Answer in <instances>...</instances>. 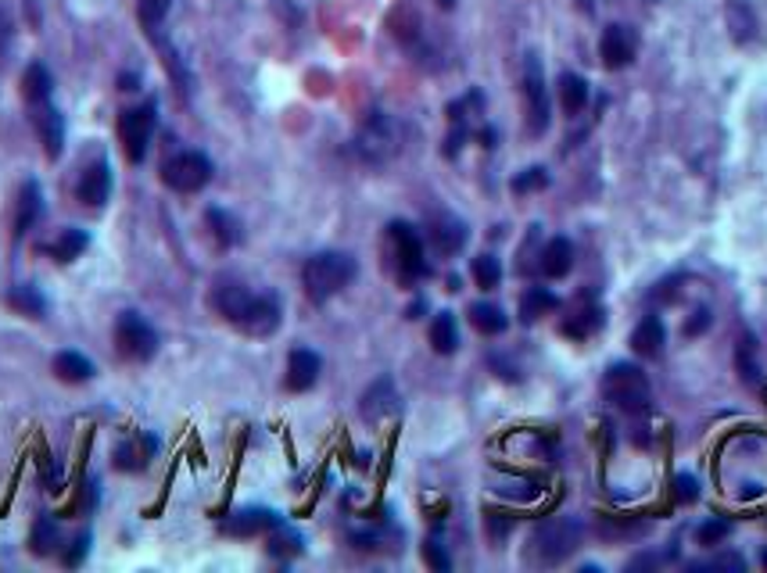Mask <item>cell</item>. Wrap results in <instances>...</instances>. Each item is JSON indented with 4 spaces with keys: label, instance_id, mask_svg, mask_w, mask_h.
<instances>
[{
    "label": "cell",
    "instance_id": "obj_1",
    "mask_svg": "<svg viewBox=\"0 0 767 573\" xmlns=\"http://www.w3.org/2000/svg\"><path fill=\"white\" fill-rule=\"evenodd\" d=\"M581 520L574 516H553L545 523L535 527V534L527 538V559L538 567H560L563 559H571L581 545Z\"/></svg>",
    "mask_w": 767,
    "mask_h": 573
},
{
    "label": "cell",
    "instance_id": "obj_2",
    "mask_svg": "<svg viewBox=\"0 0 767 573\" xmlns=\"http://www.w3.org/2000/svg\"><path fill=\"white\" fill-rule=\"evenodd\" d=\"M602 398L628 412V416H646L653 409V387H649V377L631 366V362H613L602 377Z\"/></svg>",
    "mask_w": 767,
    "mask_h": 573
},
{
    "label": "cell",
    "instance_id": "obj_3",
    "mask_svg": "<svg viewBox=\"0 0 767 573\" xmlns=\"http://www.w3.org/2000/svg\"><path fill=\"white\" fill-rule=\"evenodd\" d=\"M352 280H355V258L345 255V251H319V255H312V258L305 262V269H301L305 294H308L316 305H323L327 297H334L337 290H345Z\"/></svg>",
    "mask_w": 767,
    "mask_h": 573
},
{
    "label": "cell",
    "instance_id": "obj_4",
    "mask_svg": "<svg viewBox=\"0 0 767 573\" xmlns=\"http://www.w3.org/2000/svg\"><path fill=\"white\" fill-rule=\"evenodd\" d=\"M387 237H391V248H394V262H398L402 280H420V277L431 273V266H427V258H423V240H420L416 226L394 219V222L387 226Z\"/></svg>",
    "mask_w": 767,
    "mask_h": 573
},
{
    "label": "cell",
    "instance_id": "obj_5",
    "mask_svg": "<svg viewBox=\"0 0 767 573\" xmlns=\"http://www.w3.org/2000/svg\"><path fill=\"white\" fill-rule=\"evenodd\" d=\"M155 126H158L155 100H147V104H137V108H129V111H122V115H118V136H122V144H126V155H129V162H144V155H147V144H151V133H155Z\"/></svg>",
    "mask_w": 767,
    "mask_h": 573
},
{
    "label": "cell",
    "instance_id": "obj_6",
    "mask_svg": "<svg viewBox=\"0 0 767 573\" xmlns=\"http://www.w3.org/2000/svg\"><path fill=\"white\" fill-rule=\"evenodd\" d=\"M115 341H118V352L129 355V359H137V362H147V359H155V352H158V333H155V326H151L144 315H137V312H122V315L115 319Z\"/></svg>",
    "mask_w": 767,
    "mask_h": 573
},
{
    "label": "cell",
    "instance_id": "obj_7",
    "mask_svg": "<svg viewBox=\"0 0 767 573\" xmlns=\"http://www.w3.org/2000/svg\"><path fill=\"white\" fill-rule=\"evenodd\" d=\"M162 180L180 193H197L201 187H208L212 180V158L201 155V151H180L166 162L162 169Z\"/></svg>",
    "mask_w": 767,
    "mask_h": 573
},
{
    "label": "cell",
    "instance_id": "obj_8",
    "mask_svg": "<svg viewBox=\"0 0 767 573\" xmlns=\"http://www.w3.org/2000/svg\"><path fill=\"white\" fill-rule=\"evenodd\" d=\"M355 151H359V158H366V162H374V165L387 162V158L398 151V126H394L384 111H374V115L363 122L359 136H355Z\"/></svg>",
    "mask_w": 767,
    "mask_h": 573
},
{
    "label": "cell",
    "instance_id": "obj_9",
    "mask_svg": "<svg viewBox=\"0 0 767 573\" xmlns=\"http://www.w3.org/2000/svg\"><path fill=\"white\" fill-rule=\"evenodd\" d=\"M524 97H527V129L542 136L549 129V94H545V76L542 61L531 54L524 65Z\"/></svg>",
    "mask_w": 767,
    "mask_h": 573
},
{
    "label": "cell",
    "instance_id": "obj_10",
    "mask_svg": "<svg viewBox=\"0 0 767 573\" xmlns=\"http://www.w3.org/2000/svg\"><path fill=\"white\" fill-rule=\"evenodd\" d=\"M639 54V36L628 25H606L602 40H599V58L606 69H628Z\"/></svg>",
    "mask_w": 767,
    "mask_h": 573
},
{
    "label": "cell",
    "instance_id": "obj_11",
    "mask_svg": "<svg viewBox=\"0 0 767 573\" xmlns=\"http://www.w3.org/2000/svg\"><path fill=\"white\" fill-rule=\"evenodd\" d=\"M427 237H431V244H434L441 255H459V251L467 248V240H470V230H467V222H463L459 215L438 211V215H431V222H427Z\"/></svg>",
    "mask_w": 767,
    "mask_h": 573
},
{
    "label": "cell",
    "instance_id": "obj_12",
    "mask_svg": "<svg viewBox=\"0 0 767 573\" xmlns=\"http://www.w3.org/2000/svg\"><path fill=\"white\" fill-rule=\"evenodd\" d=\"M237 326H241L244 333H251V337H270V333L280 326V301H277L273 294H255L251 305H248V312L241 315Z\"/></svg>",
    "mask_w": 767,
    "mask_h": 573
},
{
    "label": "cell",
    "instance_id": "obj_13",
    "mask_svg": "<svg viewBox=\"0 0 767 573\" xmlns=\"http://www.w3.org/2000/svg\"><path fill=\"white\" fill-rule=\"evenodd\" d=\"M33 126L40 133V144H43L47 158H58L62 147H65V118H62V111L51 100L33 104Z\"/></svg>",
    "mask_w": 767,
    "mask_h": 573
},
{
    "label": "cell",
    "instance_id": "obj_14",
    "mask_svg": "<svg viewBox=\"0 0 767 573\" xmlns=\"http://www.w3.org/2000/svg\"><path fill=\"white\" fill-rule=\"evenodd\" d=\"M402 405H398V390H394V383L381 377L377 383H370L366 387V394H363V401H359V412H363V419L366 423H381L387 416H394Z\"/></svg>",
    "mask_w": 767,
    "mask_h": 573
},
{
    "label": "cell",
    "instance_id": "obj_15",
    "mask_svg": "<svg viewBox=\"0 0 767 573\" xmlns=\"http://www.w3.org/2000/svg\"><path fill=\"white\" fill-rule=\"evenodd\" d=\"M76 197H80L83 204H90V208L108 204V197H111V165H108L104 158L83 169V176H80V183H76Z\"/></svg>",
    "mask_w": 767,
    "mask_h": 573
},
{
    "label": "cell",
    "instance_id": "obj_16",
    "mask_svg": "<svg viewBox=\"0 0 767 573\" xmlns=\"http://www.w3.org/2000/svg\"><path fill=\"white\" fill-rule=\"evenodd\" d=\"M668 344V330H664V319L660 315H646L635 330H631V352L642 355V359H657Z\"/></svg>",
    "mask_w": 767,
    "mask_h": 573
},
{
    "label": "cell",
    "instance_id": "obj_17",
    "mask_svg": "<svg viewBox=\"0 0 767 573\" xmlns=\"http://www.w3.org/2000/svg\"><path fill=\"white\" fill-rule=\"evenodd\" d=\"M319 370H323V359L308 348H294L288 359V387L290 390H308L312 383L319 380Z\"/></svg>",
    "mask_w": 767,
    "mask_h": 573
},
{
    "label": "cell",
    "instance_id": "obj_18",
    "mask_svg": "<svg viewBox=\"0 0 767 573\" xmlns=\"http://www.w3.org/2000/svg\"><path fill=\"white\" fill-rule=\"evenodd\" d=\"M43 215V193H40V183L36 180H25L22 183V193H18V211H14V237H25L36 219Z\"/></svg>",
    "mask_w": 767,
    "mask_h": 573
},
{
    "label": "cell",
    "instance_id": "obj_19",
    "mask_svg": "<svg viewBox=\"0 0 767 573\" xmlns=\"http://www.w3.org/2000/svg\"><path fill=\"white\" fill-rule=\"evenodd\" d=\"M542 273L553 277V280H563L571 269H574V244L567 237H553L545 248H542Z\"/></svg>",
    "mask_w": 767,
    "mask_h": 573
},
{
    "label": "cell",
    "instance_id": "obj_20",
    "mask_svg": "<svg viewBox=\"0 0 767 573\" xmlns=\"http://www.w3.org/2000/svg\"><path fill=\"white\" fill-rule=\"evenodd\" d=\"M273 527H280V516L273 509H241L226 523V531L237 534V538H251V534H262V531H273Z\"/></svg>",
    "mask_w": 767,
    "mask_h": 573
},
{
    "label": "cell",
    "instance_id": "obj_21",
    "mask_svg": "<svg viewBox=\"0 0 767 573\" xmlns=\"http://www.w3.org/2000/svg\"><path fill=\"white\" fill-rule=\"evenodd\" d=\"M560 308V297L549 290V286H531V290H524V297H520V319L531 326V323H538L542 315H549V312H556Z\"/></svg>",
    "mask_w": 767,
    "mask_h": 573
},
{
    "label": "cell",
    "instance_id": "obj_22",
    "mask_svg": "<svg viewBox=\"0 0 767 573\" xmlns=\"http://www.w3.org/2000/svg\"><path fill=\"white\" fill-rule=\"evenodd\" d=\"M431 348L438 355H452L459 348V323L452 312H438L431 323Z\"/></svg>",
    "mask_w": 767,
    "mask_h": 573
},
{
    "label": "cell",
    "instance_id": "obj_23",
    "mask_svg": "<svg viewBox=\"0 0 767 573\" xmlns=\"http://www.w3.org/2000/svg\"><path fill=\"white\" fill-rule=\"evenodd\" d=\"M54 373L69 383H83L94 377V362L87 355H80V352H58L54 355Z\"/></svg>",
    "mask_w": 767,
    "mask_h": 573
},
{
    "label": "cell",
    "instance_id": "obj_24",
    "mask_svg": "<svg viewBox=\"0 0 767 573\" xmlns=\"http://www.w3.org/2000/svg\"><path fill=\"white\" fill-rule=\"evenodd\" d=\"M735 370L750 387H761V366H757V341L753 333H743L735 344Z\"/></svg>",
    "mask_w": 767,
    "mask_h": 573
},
{
    "label": "cell",
    "instance_id": "obj_25",
    "mask_svg": "<svg viewBox=\"0 0 767 573\" xmlns=\"http://www.w3.org/2000/svg\"><path fill=\"white\" fill-rule=\"evenodd\" d=\"M470 323H474V330H478V333H488V337H495V333H502V330L509 326L506 312H502L498 305H491V301H478V305H470Z\"/></svg>",
    "mask_w": 767,
    "mask_h": 573
},
{
    "label": "cell",
    "instance_id": "obj_26",
    "mask_svg": "<svg viewBox=\"0 0 767 573\" xmlns=\"http://www.w3.org/2000/svg\"><path fill=\"white\" fill-rule=\"evenodd\" d=\"M51 87H54L51 72H47L40 61H33V65L25 69V76H22V94H25V100H29V104L51 100Z\"/></svg>",
    "mask_w": 767,
    "mask_h": 573
},
{
    "label": "cell",
    "instance_id": "obj_27",
    "mask_svg": "<svg viewBox=\"0 0 767 573\" xmlns=\"http://www.w3.org/2000/svg\"><path fill=\"white\" fill-rule=\"evenodd\" d=\"M87 244H90V237H87V230H62L58 233V240L51 244V255L58 258V262H76L83 251H87Z\"/></svg>",
    "mask_w": 767,
    "mask_h": 573
},
{
    "label": "cell",
    "instance_id": "obj_28",
    "mask_svg": "<svg viewBox=\"0 0 767 573\" xmlns=\"http://www.w3.org/2000/svg\"><path fill=\"white\" fill-rule=\"evenodd\" d=\"M560 104H563L567 115L584 111V104H588V83L577 72H563L560 76Z\"/></svg>",
    "mask_w": 767,
    "mask_h": 573
},
{
    "label": "cell",
    "instance_id": "obj_29",
    "mask_svg": "<svg viewBox=\"0 0 767 573\" xmlns=\"http://www.w3.org/2000/svg\"><path fill=\"white\" fill-rule=\"evenodd\" d=\"M7 301H11V308H18L29 319H43V312H47V301H43V294L36 286H14L7 294Z\"/></svg>",
    "mask_w": 767,
    "mask_h": 573
},
{
    "label": "cell",
    "instance_id": "obj_30",
    "mask_svg": "<svg viewBox=\"0 0 767 573\" xmlns=\"http://www.w3.org/2000/svg\"><path fill=\"white\" fill-rule=\"evenodd\" d=\"M728 25H732V36H735L739 43H746V40H750V36L757 33V18H753L750 4L735 0V4L728 7Z\"/></svg>",
    "mask_w": 767,
    "mask_h": 573
},
{
    "label": "cell",
    "instance_id": "obj_31",
    "mask_svg": "<svg viewBox=\"0 0 767 573\" xmlns=\"http://www.w3.org/2000/svg\"><path fill=\"white\" fill-rule=\"evenodd\" d=\"M602 326V308H577L574 315L563 323V333L567 337H588Z\"/></svg>",
    "mask_w": 767,
    "mask_h": 573
},
{
    "label": "cell",
    "instance_id": "obj_32",
    "mask_svg": "<svg viewBox=\"0 0 767 573\" xmlns=\"http://www.w3.org/2000/svg\"><path fill=\"white\" fill-rule=\"evenodd\" d=\"M470 273H474L480 290H495V286L502 284V266H498L495 255H478L474 266H470Z\"/></svg>",
    "mask_w": 767,
    "mask_h": 573
},
{
    "label": "cell",
    "instance_id": "obj_33",
    "mask_svg": "<svg viewBox=\"0 0 767 573\" xmlns=\"http://www.w3.org/2000/svg\"><path fill=\"white\" fill-rule=\"evenodd\" d=\"M387 25H391V33H394L402 43H412V40L420 36V14L409 11V7H398V11L387 18Z\"/></svg>",
    "mask_w": 767,
    "mask_h": 573
},
{
    "label": "cell",
    "instance_id": "obj_34",
    "mask_svg": "<svg viewBox=\"0 0 767 573\" xmlns=\"http://www.w3.org/2000/svg\"><path fill=\"white\" fill-rule=\"evenodd\" d=\"M208 226H212V233H215V240H219L223 248H230V244H237V240H241L237 222H233L223 208H208Z\"/></svg>",
    "mask_w": 767,
    "mask_h": 573
},
{
    "label": "cell",
    "instance_id": "obj_35",
    "mask_svg": "<svg viewBox=\"0 0 767 573\" xmlns=\"http://www.w3.org/2000/svg\"><path fill=\"white\" fill-rule=\"evenodd\" d=\"M33 552L36 556H47V552H54V545H58V523L51 520V516H40L36 520V527H33Z\"/></svg>",
    "mask_w": 767,
    "mask_h": 573
},
{
    "label": "cell",
    "instance_id": "obj_36",
    "mask_svg": "<svg viewBox=\"0 0 767 573\" xmlns=\"http://www.w3.org/2000/svg\"><path fill=\"white\" fill-rule=\"evenodd\" d=\"M169 4H173V0H140V22H144V29H147L151 36H158V25H162V18L169 14Z\"/></svg>",
    "mask_w": 767,
    "mask_h": 573
},
{
    "label": "cell",
    "instance_id": "obj_37",
    "mask_svg": "<svg viewBox=\"0 0 767 573\" xmlns=\"http://www.w3.org/2000/svg\"><path fill=\"white\" fill-rule=\"evenodd\" d=\"M509 187H513V193L545 191V187H549V173H545V169H538V165H535V169H524L520 176H513V183H509Z\"/></svg>",
    "mask_w": 767,
    "mask_h": 573
},
{
    "label": "cell",
    "instance_id": "obj_38",
    "mask_svg": "<svg viewBox=\"0 0 767 573\" xmlns=\"http://www.w3.org/2000/svg\"><path fill=\"white\" fill-rule=\"evenodd\" d=\"M423 559H427L431 570H438V573L452 570V559H449V552L441 549V541H423Z\"/></svg>",
    "mask_w": 767,
    "mask_h": 573
},
{
    "label": "cell",
    "instance_id": "obj_39",
    "mask_svg": "<svg viewBox=\"0 0 767 573\" xmlns=\"http://www.w3.org/2000/svg\"><path fill=\"white\" fill-rule=\"evenodd\" d=\"M728 523L724 520H706L699 531H696V538H699V545H717V541H724L728 538Z\"/></svg>",
    "mask_w": 767,
    "mask_h": 573
},
{
    "label": "cell",
    "instance_id": "obj_40",
    "mask_svg": "<svg viewBox=\"0 0 767 573\" xmlns=\"http://www.w3.org/2000/svg\"><path fill=\"white\" fill-rule=\"evenodd\" d=\"M674 487H677V502H685V505L699 498V487H696V477H692V474H677Z\"/></svg>",
    "mask_w": 767,
    "mask_h": 573
},
{
    "label": "cell",
    "instance_id": "obj_41",
    "mask_svg": "<svg viewBox=\"0 0 767 573\" xmlns=\"http://www.w3.org/2000/svg\"><path fill=\"white\" fill-rule=\"evenodd\" d=\"M270 552L273 556H294V552H301V541H298V534H280V538H273Z\"/></svg>",
    "mask_w": 767,
    "mask_h": 573
},
{
    "label": "cell",
    "instance_id": "obj_42",
    "mask_svg": "<svg viewBox=\"0 0 767 573\" xmlns=\"http://www.w3.org/2000/svg\"><path fill=\"white\" fill-rule=\"evenodd\" d=\"M509 527H513V520H506L502 512H488V531H491L495 541H502L509 534Z\"/></svg>",
    "mask_w": 767,
    "mask_h": 573
},
{
    "label": "cell",
    "instance_id": "obj_43",
    "mask_svg": "<svg viewBox=\"0 0 767 573\" xmlns=\"http://www.w3.org/2000/svg\"><path fill=\"white\" fill-rule=\"evenodd\" d=\"M87 552H90V534H80V538L72 541V552L65 556V563H69V567H80Z\"/></svg>",
    "mask_w": 767,
    "mask_h": 573
},
{
    "label": "cell",
    "instance_id": "obj_44",
    "mask_svg": "<svg viewBox=\"0 0 767 573\" xmlns=\"http://www.w3.org/2000/svg\"><path fill=\"white\" fill-rule=\"evenodd\" d=\"M706 326H710V312H706V308H699V312H696V319L685 326V333H699V330H706Z\"/></svg>",
    "mask_w": 767,
    "mask_h": 573
},
{
    "label": "cell",
    "instance_id": "obj_45",
    "mask_svg": "<svg viewBox=\"0 0 767 573\" xmlns=\"http://www.w3.org/2000/svg\"><path fill=\"white\" fill-rule=\"evenodd\" d=\"M118 83H122V90H137V76H122Z\"/></svg>",
    "mask_w": 767,
    "mask_h": 573
},
{
    "label": "cell",
    "instance_id": "obj_46",
    "mask_svg": "<svg viewBox=\"0 0 767 573\" xmlns=\"http://www.w3.org/2000/svg\"><path fill=\"white\" fill-rule=\"evenodd\" d=\"M438 4H441V7H456V0H438Z\"/></svg>",
    "mask_w": 767,
    "mask_h": 573
},
{
    "label": "cell",
    "instance_id": "obj_47",
    "mask_svg": "<svg viewBox=\"0 0 767 573\" xmlns=\"http://www.w3.org/2000/svg\"><path fill=\"white\" fill-rule=\"evenodd\" d=\"M761 563H764V567H767V552H764V556H761Z\"/></svg>",
    "mask_w": 767,
    "mask_h": 573
}]
</instances>
